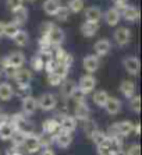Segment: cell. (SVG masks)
<instances>
[{
	"label": "cell",
	"instance_id": "6da1fadb",
	"mask_svg": "<svg viewBox=\"0 0 142 155\" xmlns=\"http://www.w3.org/2000/svg\"><path fill=\"white\" fill-rule=\"evenodd\" d=\"M36 101H38V108L45 110V112L53 110V109L57 106V98L54 97L53 94H50V92L42 94Z\"/></svg>",
	"mask_w": 142,
	"mask_h": 155
},
{
	"label": "cell",
	"instance_id": "7a4b0ae2",
	"mask_svg": "<svg viewBox=\"0 0 142 155\" xmlns=\"http://www.w3.org/2000/svg\"><path fill=\"white\" fill-rule=\"evenodd\" d=\"M96 87V78L92 74H85L79 78L78 84H77V88H78L81 92H84L85 95L91 94Z\"/></svg>",
	"mask_w": 142,
	"mask_h": 155
},
{
	"label": "cell",
	"instance_id": "3957f363",
	"mask_svg": "<svg viewBox=\"0 0 142 155\" xmlns=\"http://www.w3.org/2000/svg\"><path fill=\"white\" fill-rule=\"evenodd\" d=\"M22 148H25V151L28 154H35L40 150V140H39V136H35V134H28L25 136V140L22 143Z\"/></svg>",
	"mask_w": 142,
	"mask_h": 155
},
{
	"label": "cell",
	"instance_id": "277c9868",
	"mask_svg": "<svg viewBox=\"0 0 142 155\" xmlns=\"http://www.w3.org/2000/svg\"><path fill=\"white\" fill-rule=\"evenodd\" d=\"M52 138H53L54 144L60 148H68L73 144V133H67L63 130H57V133H54Z\"/></svg>",
	"mask_w": 142,
	"mask_h": 155
},
{
	"label": "cell",
	"instance_id": "5b68a950",
	"mask_svg": "<svg viewBox=\"0 0 142 155\" xmlns=\"http://www.w3.org/2000/svg\"><path fill=\"white\" fill-rule=\"evenodd\" d=\"M21 108H22V115H25L27 117L32 116L38 110V101H36V98H34L32 95L24 97L21 101Z\"/></svg>",
	"mask_w": 142,
	"mask_h": 155
},
{
	"label": "cell",
	"instance_id": "8992f818",
	"mask_svg": "<svg viewBox=\"0 0 142 155\" xmlns=\"http://www.w3.org/2000/svg\"><path fill=\"white\" fill-rule=\"evenodd\" d=\"M114 41L117 42L118 46H127L131 41V31L127 27H118L113 34Z\"/></svg>",
	"mask_w": 142,
	"mask_h": 155
},
{
	"label": "cell",
	"instance_id": "52a82bcc",
	"mask_svg": "<svg viewBox=\"0 0 142 155\" xmlns=\"http://www.w3.org/2000/svg\"><path fill=\"white\" fill-rule=\"evenodd\" d=\"M47 36H49V41L52 43V48L53 46H61V43L64 42V32L60 27L57 25H52L47 32Z\"/></svg>",
	"mask_w": 142,
	"mask_h": 155
},
{
	"label": "cell",
	"instance_id": "ba28073f",
	"mask_svg": "<svg viewBox=\"0 0 142 155\" xmlns=\"http://www.w3.org/2000/svg\"><path fill=\"white\" fill-rule=\"evenodd\" d=\"M123 66H124L125 71L131 76H138L139 70H141V63H139V59L135 58V56H128L123 60Z\"/></svg>",
	"mask_w": 142,
	"mask_h": 155
},
{
	"label": "cell",
	"instance_id": "9c48e42d",
	"mask_svg": "<svg viewBox=\"0 0 142 155\" xmlns=\"http://www.w3.org/2000/svg\"><path fill=\"white\" fill-rule=\"evenodd\" d=\"M59 130H63V131H67V133H73L75 129H77V119L74 116L70 115H63L59 120Z\"/></svg>",
	"mask_w": 142,
	"mask_h": 155
},
{
	"label": "cell",
	"instance_id": "30bf717a",
	"mask_svg": "<svg viewBox=\"0 0 142 155\" xmlns=\"http://www.w3.org/2000/svg\"><path fill=\"white\" fill-rule=\"evenodd\" d=\"M102 18H105V21H106L107 25L116 27L121 20V14H120V11H118L117 8L111 7V8H107V10L103 13Z\"/></svg>",
	"mask_w": 142,
	"mask_h": 155
},
{
	"label": "cell",
	"instance_id": "8fae6325",
	"mask_svg": "<svg viewBox=\"0 0 142 155\" xmlns=\"http://www.w3.org/2000/svg\"><path fill=\"white\" fill-rule=\"evenodd\" d=\"M82 66H84V69L89 74H92V73L98 71V69H99V66H100V60L96 54H88L82 60Z\"/></svg>",
	"mask_w": 142,
	"mask_h": 155
},
{
	"label": "cell",
	"instance_id": "7c38bea8",
	"mask_svg": "<svg viewBox=\"0 0 142 155\" xmlns=\"http://www.w3.org/2000/svg\"><path fill=\"white\" fill-rule=\"evenodd\" d=\"M7 60H8L10 67L17 70V69H22L24 67L27 59H25V54L22 52H13V53H10L7 56Z\"/></svg>",
	"mask_w": 142,
	"mask_h": 155
},
{
	"label": "cell",
	"instance_id": "4fadbf2b",
	"mask_svg": "<svg viewBox=\"0 0 142 155\" xmlns=\"http://www.w3.org/2000/svg\"><path fill=\"white\" fill-rule=\"evenodd\" d=\"M13 80L17 83V85L31 84L32 73H31V70H28V69H17L14 73V76H13Z\"/></svg>",
	"mask_w": 142,
	"mask_h": 155
},
{
	"label": "cell",
	"instance_id": "5bb4252c",
	"mask_svg": "<svg viewBox=\"0 0 142 155\" xmlns=\"http://www.w3.org/2000/svg\"><path fill=\"white\" fill-rule=\"evenodd\" d=\"M93 49H95L96 56H98V58H102V56H106V54L111 51V43L109 39L102 38V39H99L93 45Z\"/></svg>",
	"mask_w": 142,
	"mask_h": 155
},
{
	"label": "cell",
	"instance_id": "9a60e30c",
	"mask_svg": "<svg viewBox=\"0 0 142 155\" xmlns=\"http://www.w3.org/2000/svg\"><path fill=\"white\" fill-rule=\"evenodd\" d=\"M120 14L121 18H124L128 22H135L139 20V10L135 6H131V4H128L125 8H123L120 11Z\"/></svg>",
	"mask_w": 142,
	"mask_h": 155
},
{
	"label": "cell",
	"instance_id": "2e32d148",
	"mask_svg": "<svg viewBox=\"0 0 142 155\" xmlns=\"http://www.w3.org/2000/svg\"><path fill=\"white\" fill-rule=\"evenodd\" d=\"M60 94L63 98H66V99H68V98L73 97V94L75 92V90H77V84H75V81H73V80H63V83L60 84Z\"/></svg>",
	"mask_w": 142,
	"mask_h": 155
},
{
	"label": "cell",
	"instance_id": "e0dca14e",
	"mask_svg": "<svg viewBox=\"0 0 142 155\" xmlns=\"http://www.w3.org/2000/svg\"><path fill=\"white\" fill-rule=\"evenodd\" d=\"M105 110L107 112V115H110V116L117 115V113L121 110L120 99H117V98H114V97H109L106 105H105Z\"/></svg>",
	"mask_w": 142,
	"mask_h": 155
},
{
	"label": "cell",
	"instance_id": "ac0fdd59",
	"mask_svg": "<svg viewBox=\"0 0 142 155\" xmlns=\"http://www.w3.org/2000/svg\"><path fill=\"white\" fill-rule=\"evenodd\" d=\"M102 10L96 6H91L85 10L84 15H85V21H91V22H98L99 24L100 18H102Z\"/></svg>",
	"mask_w": 142,
	"mask_h": 155
},
{
	"label": "cell",
	"instance_id": "d6986e66",
	"mask_svg": "<svg viewBox=\"0 0 142 155\" xmlns=\"http://www.w3.org/2000/svg\"><path fill=\"white\" fill-rule=\"evenodd\" d=\"M15 133L14 127L10 123V120L7 122H0V140L7 141L13 137V134Z\"/></svg>",
	"mask_w": 142,
	"mask_h": 155
},
{
	"label": "cell",
	"instance_id": "ffe728a7",
	"mask_svg": "<svg viewBox=\"0 0 142 155\" xmlns=\"http://www.w3.org/2000/svg\"><path fill=\"white\" fill-rule=\"evenodd\" d=\"M98 29H99V24L98 22L85 21V22H82V25H81V34L85 38H92V36L96 35Z\"/></svg>",
	"mask_w": 142,
	"mask_h": 155
},
{
	"label": "cell",
	"instance_id": "44dd1931",
	"mask_svg": "<svg viewBox=\"0 0 142 155\" xmlns=\"http://www.w3.org/2000/svg\"><path fill=\"white\" fill-rule=\"evenodd\" d=\"M60 7H61L60 0H45V3H43V11L50 17L56 15V13L59 11Z\"/></svg>",
	"mask_w": 142,
	"mask_h": 155
},
{
	"label": "cell",
	"instance_id": "7402d4cb",
	"mask_svg": "<svg viewBox=\"0 0 142 155\" xmlns=\"http://www.w3.org/2000/svg\"><path fill=\"white\" fill-rule=\"evenodd\" d=\"M59 129H60V127H59V120L57 119H47V120H45L42 124L43 134H47V136H53L54 133H57Z\"/></svg>",
	"mask_w": 142,
	"mask_h": 155
},
{
	"label": "cell",
	"instance_id": "603a6c76",
	"mask_svg": "<svg viewBox=\"0 0 142 155\" xmlns=\"http://www.w3.org/2000/svg\"><path fill=\"white\" fill-rule=\"evenodd\" d=\"M13 17H14L13 21L17 22L20 27L24 25L25 22H27V20H28V10H27L24 6H21V7L13 10Z\"/></svg>",
	"mask_w": 142,
	"mask_h": 155
},
{
	"label": "cell",
	"instance_id": "cb8c5ba5",
	"mask_svg": "<svg viewBox=\"0 0 142 155\" xmlns=\"http://www.w3.org/2000/svg\"><path fill=\"white\" fill-rule=\"evenodd\" d=\"M15 91L10 83H0V99L2 101H10L14 97Z\"/></svg>",
	"mask_w": 142,
	"mask_h": 155
},
{
	"label": "cell",
	"instance_id": "d4e9b609",
	"mask_svg": "<svg viewBox=\"0 0 142 155\" xmlns=\"http://www.w3.org/2000/svg\"><path fill=\"white\" fill-rule=\"evenodd\" d=\"M120 92L124 95L125 98L131 99V98L135 95V84L132 83V81H130V80H124V81H121Z\"/></svg>",
	"mask_w": 142,
	"mask_h": 155
},
{
	"label": "cell",
	"instance_id": "484cf974",
	"mask_svg": "<svg viewBox=\"0 0 142 155\" xmlns=\"http://www.w3.org/2000/svg\"><path fill=\"white\" fill-rule=\"evenodd\" d=\"M75 119H79L82 122L89 119V108L86 105V102L77 104V106H75Z\"/></svg>",
	"mask_w": 142,
	"mask_h": 155
},
{
	"label": "cell",
	"instance_id": "4316f807",
	"mask_svg": "<svg viewBox=\"0 0 142 155\" xmlns=\"http://www.w3.org/2000/svg\"><path fill=\"white\" fill-rule=\"evenodd\" d=\"M107 99H109V94H107L105 90H99V91H95L93 92V97H92V101L96 106L99 108H105Z\"/></svg>",
	"mask_w": 142,
	"mask_h": 155
},
{
	"label": "cell",
	"instance_id": "83f0119b",
	"mask_svg": "<svg viewBox=\"0 0 142 155\" xmlns=\"http://www.w3.org/2000/svg\"><path fill=\"white\" fill-rule=\"evenodd\" d=\"M21 29V27L18 25L17 22L11 21V22H7L6 25H4V36H7L10 39H13L15 35L18 34V31Z\"/></svg>",
	"mask_w": 142,
	"mask_h": 155
},
{
	"label": "cell",
	"instance_id": "f1b7e54d",
	"mask_svg": "<svg viewBox=\"0 0 142 155\" xmlns=\"http://www.w3.org/2000/svg\"><path fill=\"white\" fill-rule=\"evenodd\" d=\"M13 41L15 42V45H17V46L24 48V46H27V45H28V42H29V36H28V34L25 32V31L20 29L17 35H15L14 38H13Z\"/></svg>",
	"mask_w": 142,
	"mask_h": 155
},
{
	"label": "cell",
	"instance_id": "f546056e",
	"mask_svg": "<svg viewBox=\"0 0 142 155\" xmlns=\"http://www.w3.org/2000/svg\"><path fill=\"white\" fill-rule=\"evenodd\" d=\"M84 6H85L84 0H68V2H67V6H66V7L70 10V13H74V14H77V13H79V11L84 10Z\"/></svg>",
	"mask_w": 142,
	"mask_h": 155
},
{
	"label": "cell",
	"instance_id": "4dcf8cb0",
	"mask_svg": "<svg viewBox=\"0 0 142 155\" xmlns=\"http://www.w3.org/2000/svg\"><path fill=\"white\" fill-rule=\"evenodd\" d=\"M89 137L92 138L93 143H95L96 145H100V144H103V143H105V141L107 140V134H105V133L102 131V130L96 129V130H93L92 134H91Z\"/></svg>",
	"mask_w": 142,
	"mask_h": 155
},
{
	"label": "cell",
	"instance_id": "1f68e13d",
	"mask_svg": "<svg viewBox=\"0 0 142 155\" xmlns=\"http://www.w3.org/2000/svg\"><path fill=\"white\" fill-rule=\"evenodd\" d=\"M43 66H45V60L40 58L39 54H35V56L31 59V69L34 70V71H42Z\"/></svg>",
	"mask_w": 142,
	"mask_h": 155
},
{
	"label": "cell",
	"instance_id": "d6a6232c",
	"mask_svg": "<svg viewBox=\"0 0 142 155\" xmlns=\"http://www.w3.org/2000/svg\"><path fill=\"white\" fill-rule=\"evenodd\" d=\"M61 83H63V78H61V77L59 76L56 71H54V73H49V74H47V84H49V85L59 87Z\"/></svg>",
	"mask_w": 142,
	"mask_h": 155
},
{
	"label": "cell",
	"instance_id": "836d02e7",
	"mask_svg": "<svg viewBox=\"0 0 142 155\" xmlns=\"http://www.w3.org/2000/svg\"><path fill=\"white\" fill-rule=\"evenodd\" d=\"M130 109L135 113L141 112V97H139V95H134V97L131 98V101H130Z\"/></svg>",
	"mask_w": 142,
	"mask_h": 155
},
{
	"label": "cell",
	"instance_id": "e575fe53",
	"mask_svg": "<svg viewBox=\"0 0 142 155\" xmlns=\"http://www.w3.org/2000/svg\"><path fill=\"white\" fill-rule=\"evenodd\" d=\"M54 17H56L59 21H67L68 17H70V10H68L66 6H61V7L59 8V11L56 13Z\"/></svg>",
	"mask_w": 142,
	"mask_h": 155
},
{
	"label": "cell",
	"instance_id": "d590c367",
	"mask_svg": "<svg viewBox=\"0 0 142 155\" xmlns=\"http://www.w3.org/2000/svg\"><path fill=\"white\" fill-rule=\"evenodd\" d=\"M57 69V61L54 60L53 58L49 59V60L45 61V66H43V70H46V73L49 74V73H54Z\"/></svg>",
	"mask_w": 142,
	"mask_h": 155
},
{
	"label": "cell",
	"instance_id": "8d00e7d4",
	"mask_svg": "<svg viewBox=\"0 0 142 155\" xmlns=\"http://www.w3.org/2000/svg\"><path fill=\"white\" fill-rule=\"evenodd\" d=\"M38 45H39V49H52V43H50L47 35H40Z\"/></svg>",
	"mask_w": 142,
	"mask_h": 155
},
{
	"label": "cell",
	"instance_id": "74e56055",
	"mask_svg": "<svg viewBox=\"0 0 142 155\" xmlns=\"http://www.w3.org/2000/svg\"><path fill=\"white\" fill-rule=\"evenodd\" d=\"M17 94L21 95L22 98L27 97V95H31V84H22V85H18Z\"/></svg>",
	"mask_w": 142,
	"mask_h": 155
},
{
	"label": "cell",
	"instance_id": "f35d334b",
	"mask_svg": "<svg viewBox=\"0 0 142 155\" xmlns=\"http://www.w3.org/2000/svg\"><path fill=\"white\" fill-rule=\"evenodd\" d=\"M125 155H141V147L139 144H132L127 148Z\"/></svg>",
	"mask_w": 142,
	"mask_h": 155
},
{
	"label": "cell",
	"instance_id": "ab89813d",
	"mask_svg": "<svg viewBox=\"0 0 142 155\" xmlns=\"http://www.w3.org/2000/svg\"><path fill=\"white\" fill-rule=\"evenodd\" d=\"M21 6H24V0H7V7L11 11L18 7H21Z\"/></svg>",
	"mask_w": 142,
	"mask_h": 155
},
{
	"label": "cell",
	"instance_id": "60d3db41",
	"mask_svg": "<svg viewBox=\"0 0 142 155\" xmlns=\"http://www.w3.org/2000/svg\"><path fill=\"white\" fill-rule=\"evenodd\" d=\"M128 4H130V2H128V0H113L114 8H117L118 11H121L123 8H125Z\"/></svg>",
	"mask_w": 142,
	"mask_h": 155
},
{
	"label": "cell",
	"instance_id": "b9f144b4",
	"mask_svg": "<svg viewBox=\"0 0 142 155\" xmlns=\"http://www.w3.org/2000/svg\"><path fill=\"white\" fill-rule=\"evenodd\" d=\"M6 155H24V154H22L17 147H11V148H8L7 151H6Z\"/></svg>",
	"mask_w": 142,
	"mask_h": 155
},
{
	"label": "cell",
	"instance_id": "7bdbcfd3",
	"mask_svg": "<svg viewBox=\"0 0 142 155\" xmlns=\"http://www.w3.org/2000/svg\"><path fill=\"white\" fill-rule=\"evenodd\" d=\"M42 155H56V154H54V151L52 150V148L47 147V148H45V150L42 151Z\"/></svg>",
	"mask_w": 142,
	"mask_h": 155
},
{
	"label": "cell",
	"instance_id": "ee69618b",
	"mask_svg": "<svg viewBox=\"0 0 142 155\" xmlns=\"http://www.w3.org/2000/svg\"><path fill=\"white\" fill-rule=\"evenodd\" d=\"M4 25H6V22L0 21V38H3L4 36Z\"/></svg>",
	"mask_w": 142,
	"mask_h": 155
},
{
	"label": "cell",
	"instance_id": "f6af8a7d",
	"mask_svg": "<svg viewBox=\"0 0 142 155\" xmlns=\"http://www.w3.org/2000/svg\"><path fill=\"white\" fill-rule=\"evenodd\" d=\"M134 130H135V133L138 134H141V124H139V123H137V124H134Z\"/></svg>",
	"mask_w": 142,
	"mask_h": 155
},
{
	"label": "cell",
	"instance_id": "bcb514c9",
	"mask_svg": "<svg viewBox=\"0 0 142 155\" xmlns=\"http://www.w3.org/2000/svg\"><path fill=\"white\" fill-rule=\"evenodd\" d=\"M28 2H36V0H28Z\"/></svg>",
	"mask_w": 142,
	"mask_h": 155
},
{
	"label": "cell",
	"instance_id": "7dc6e473",
	"mask_svg": "<svg viewBox=\"0 0 142 155\" xmlns=\"http://www.w3.org/2000/svg\"><path fill=\"white\" fill-rule=\"evenodd\" d=\"M0 77H2V74H0Z\"/></svg>",
	"mask_w": 142,
	"mask_h": 155
}]
</instances>
